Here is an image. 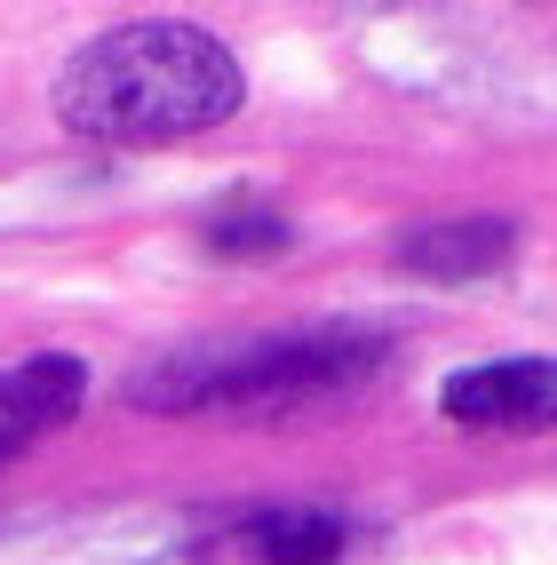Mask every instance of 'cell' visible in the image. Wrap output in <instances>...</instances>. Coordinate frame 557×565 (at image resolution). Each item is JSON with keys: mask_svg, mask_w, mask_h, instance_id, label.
Masks as SVG:
<instances>
[{"mask_svg": "<svg viewBox=\"0 0 557 565\" xmlns=\"http://www.w3.org/2000/svg\"><path fill=\"white\" fill-rule=\"evenodd\" d=\"M239 111V64L192 24H128L72 56L56 120L88 143H168Z\"/></svg>", "mask_w": 557, "mask_h": 565, "instance_id": "1", "label": "cell"}, {"mask_svg": "<svg viewBox=\"0 0 557 565\" xmlns=\"http://www.w3.org/2000/svg\"><path fill=\"white\" fill-rule=\"evenodd\" d=\"M390 359L375 327H294V334H232V343L175 351L143 374V406H303L343 398Z\"/></svg>", "mask_w": 557, "mask_h": 565, "instance_id": "2", "label": "cell"}, {"mask_svg": "<svg viewBox=\"0 0 557 565\" xmlns=\"http://www.w3.org/2000/svg\"><path fill=\"white\" fill-rule=\"evenodd\" d=\"M438 406L470 430H549L557 423V366L549 359H494L438 391Z\"/></svg>", "mask_w": 557, "mask_h": 565, "instance_id": "3", "label": "cell"}, {"mask_svg": "<svg viewBox=\"0 0 557 565\" xmlns=\"http://www.w3.org/2000/svg\"><path fill=\"white\" fill-rule=\"evenodd\" d=\"M510 247H517V232L502 215H446V223L406 239V263H415L422 279H478V271H494Z\"/></svg>", "mask_w": 557, "mask_h": 565, "instance_id": "4", "label": "cell"}, {"mask_svg": "<svg viewBox=\"0 0 557 565\" xmlns=\"http://www.w3.org/2000/svg\"><path fill=\"white\" fill-rule=\"evenodd\" d=\"M81 391H88L81 359H32L17 374H0V446L24 438V430H41V423H56V414H72Z\"/></svg>", "mask_w": 557, "mask_h": 565, "instance_id": "5", "label": "cell"}, {"mask_svg": "<svg viewBox=\"0 0 557 565\" xmlns=\"http://www.w3.org/2000/svg\"><path fill=\"white\" fill-rule=\"evenodd\" d=\"M334 550H343V518H326V510H271V518H255V557H264V565H326Z\"/></svg>", "mask_w": 557, "mask_h": 565, "instance_id": "6", "label": "cell"}, {"mask_svg": "<svg viewBox=\"0 0 557 565\" xmlns=\"http://www.w3.org/2000/svg\"><path fill=\"white\" fill-rule=\"evenodd\" d=\"M287 239V223L271 215H255V223H215V247H279Z\"/></svg>", "mask_w": 557, "mask_h": 565, "instance_id": "7", "label": "cell"}]
</instances>
